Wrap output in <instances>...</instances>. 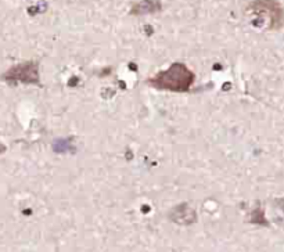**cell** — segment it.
Returning <instances> with one entry per match:
<instances>
[{"label": "cell", "instance_id": "cell-1", "mask_svg": "<svg viewBox=\"0 0 284 252\" xmlns=\"http://www.w3.org/2000/svg\"><path fill=\"white\" fill-rule=\"evenodd\" d=\"M194 80V75L183 64H174L166 71L158 74L151 79V85L157 89L171 90V92H186L189 90Z\"/></svg>", "mask_w": 284, "mask_h": 252}, {"label": "cell", "instance_id": "cell-2", "mask_svg": "<svg viewBox=\"0 0 284 252\" xmlns=\"http://www.w3.org/2000/svg\"><path fill=\"white\" fill-rule=\"evenodd\" d=\"M10 82H23V83H36L39 80L38 67L33 63H25L11 68L4 75Z\"/></svg>", "mask_w": 284, "mask_h": 252}]
</instances>
